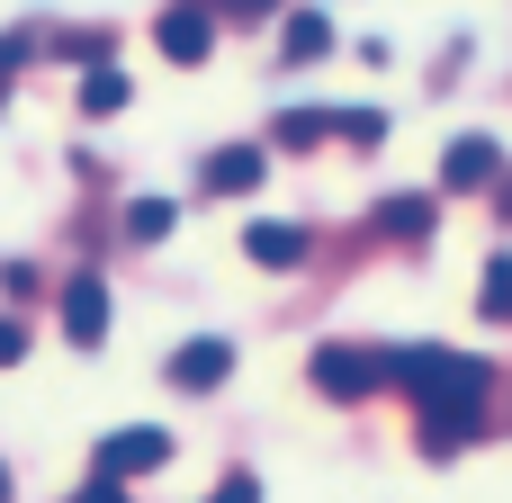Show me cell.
I'll list each match as a JSON object with an SVG mask.
<instances>
[{
    "mask_svg": "<svg viewBox=\"0 0 512 503\" xmlns=\"http://www.w3.org/2000/svg\"><path fill=\"white\" fill-rule=\"evenodd\" d=\"M378 387H405L423 405V450H459L477 441V414H486V387L495 369L477 351H378Z\"/></svg>",
    "mask_w": 512,
    "mask_h": 503,
    "instance_id": "6da1fadb",
    "label": "cell"
},
{
    "mask_svg": "<svg viewBox=\"0 0 512 503\" xmlns=\"http://www.w3.org/2000/svg\"><path fill=\"white\" fill-rule=\"evenodd\" d=\"M171 459V432H153V423H126V432H108L99 441V477H144V468H162Z\"/></svg>",
    "mask_w": 512,
    "mask_h": 503,
    "instance_id": "7a4b0ae2",
    "label": "cell"
},
{
    "mask_svg": "<svg viewBox=\"0 0 512 503\" xmlns=\"http://www.w3.org/2000/svg\"><path fill=\"white\" fill-rule=\"evenodd\" d=\"M315 387H324V396H342V405H351V396H369V387H378V351L324 342V351H315Z\"/></svg>",
    "mask_w": 512,
    "mask_h": 503,
    "instance_id": "3957f363",
    "label": "cell"
},
{
    "mask_svg": "<svg viewBox=\"0 0 512 503\" xmlns=\"http://www.w3.org/2000/svg\"><path fill=\"white\" fill-rule=\"evenodd\" d=\"M225 369H234V342L198 333V342H180V351H171V369H162V378H171V387H189V396H207Z\"/></svg>",
    "mask_w": 512,
    "mask_h": 503,
    "instance_id": "277c9868",
    "label": "cell"
},
{
    "mask_svg": "<svg viewBox=\"0 0 512 503\" xmlns=\"http://www.w3.org/2000/svg\"><path fill=\"white\" fill-rule=\"evenodd\" d=\"M243 252H252L261 270H297V261L315 252V234H306V225H288V216H270V225H243Z\"/></svg>",
    "mask_w": 512,
    "mask_h": 503,
    "instance_id": "5b68a950",
    "label": "cell"
},
{
    "mask_svg": "<svg viewBox=\"0 0 512 503\" xmlns=\"http://www.w3.org/2000/svg\"><path fill=\"white\" fill-rule=\"evenodd\" d=\"M504 171V153H495V135H459L450 153H441V189H486Z\"/></svg>",
    "mask_w": 512,
    "mask_h": 503,
    "instance_id": "8992f818",
    "label": "cell"
},
{
    "mask_svg": "<svg viewBox=\"0 0 512 503\" xmlns=\"http://www.w3.org/2000/svg\"><path fill=\"white\" fill-rule=\"evenodd\" d=\"M63 333H72L81 351L108 342V288H99V279H72V288H63Z\"/></svg>",
    "mask_w": 512,
    "mask_h": 503,
    "instance_id": "52a82bcc",
    "label": "cell"
},
{
    "mask_svg": "<svg viewBox=\"0 0 512 503\" xmlns=\"http://www.w3.org/2000/svg\"><path fill=\"white\" fill-rule=\"evenodd\" d=\"M207 45H216V18L207 9H171L162 18V54L171 63H207Z\"/></svg>",
    "mask_w": 512,
    "mask_h": 503,
    "instance_id": "ba28073f",
    "label": "cell"
},
{
    "mask_svg": "<svg viewBox=\"0 0 512 503\" xmlns=\"http://www.w3.org/2000/svg\"><path fill=\"white\" fill-rule=\"evenodd\" d=\"M261 171H270V162H261L252 144H234V153H216V162H207V189H216V198H234V189H252Z\"/></svg>",
    "mask_w": 512,
    "mask_h": 503,
    "instance_id": "9c48e42d",
    "label": "cell"
},
{
    "mask_svg": "<svg viewBox=\"0 0 512 503\" xmlns=\"http://www.w3.org/2000/svg\"><path fill=\"white\" fill-rule=\"evenodd\" d=\"M324 45H333V18H324V9H297V18H288V63H315Z\"/></svg>",
    "mask_w": 512,
    "mask_h": 503,
    "instance_id": "30bf717a",
    "label": "cell"
},
{
    "mask_svg": "<svg viewBox=\"0 0 512 503\" xmlns=\"http://www.w3.org/2000/svg\"><path fill=\"white\" fill-rule=\"evenodd\" d=\"M171 225H180V207H171V198H135V207H126V234H135V243H162Z\"/></svg>",
    "mask_w": 512,
    "mask_h": 503,
    "instance_id": "8fae6325",
    "label": "cell"
},
{
    "mask_svg": "<svg viewBox=\"0 0 512 503\" xmlns=\"http://www.w3.org/2000/svg\"><path fill=\"white\" fill-rule=\"evenodd\" d=\"M378 225H396L405 243H423V234H432V198H387V207H378Z\"/></svg>",
    "mask_w": 512,
    "mask_h": 503,
    "instance_id": "7c38bea8",
    "label": "cell"
},
{
    "mask_svg": "<svg viewBox=\"0 0 512 503\" xmlns=\"http://www.w3.org/2000/svg\"><path fill=\"white\" fill-rule=\"evenodd\" d=\"M81 108H90V117H108V108H126V72H108V63H99V72L81 81Z\"/></svg>",
    "mask_w": 512,
    "mask_h": 503,
    "instance_id": "4fadbf2b",
    "label": "cell"
},
{
    "mask_svg": "<svg viewBox=\"0 0 512 503\" xmlns=\"http://www.w3.org/2000/svg\"><path fill=\"white\" fill-rule=\"evenodd\" d=\"M324 135H333L324 108H288V117H279V144H324Z\"/></svg>",
    "mask_w": 512,
    "mask_h": 503,
    "instance_id": "5bb4252c",
    "label": "cell"
},
{
    "mask_svg": "<svg viewBox=\"0 0 512 503\" xmlns=\"http://www.w3.org/2000/svg\"><path fill=\"white\" fill-rule=\"evenodd\" d=\"M486 315H512V252H495L486 261V297H477Z\"/></svg>",
    "mask_w": 512,
    "mask_h": 503,
    "instance_id": "9a60e30c",
    "label": "cell"
},
{
    "mask_svg": "<svg viewBox=\"0 0 512 503\" xmlns=\"http://www.w3.org/2000/svg\"><path fill=\"white\" fill-rule=\"evenodd\" d=\"M333 135H351V144H378V135H387V117H378V108H342V117H333Z\"/></svg>",
    "mask_w": 512,
    "mask_h": 503,
    "instance_id": "2e32d148",
    "label": "cell"
},
{
    "mask_svg": "<svg viewBox=\"0 0 512 503\" xmlns=\"http://www.w3.org/2000/svg\"><path fill=\"white\" fill-rule=\"evenodd\" d=\"M18 360H27V333H18V324L0 315V369H18Z\"/></svg>",
    "mask_w": 512,
    "mask_h": 503,
    "instance_id": "e0dca14e",
    "label": "cell"
},
{
    "mask_svg": "<svg viewBox=\"0 0 512 503\" xmlns=\"http://www.w3.org/2000/svg\"><path fill=\"white\" fill-rule=\"evenodd\" d=\"M207 503H261V486H252V477H225V486H216Z\"/></svg>",
    "mask_w": 512,
    "mask_h": 503,
    "instance_id": "ac0fdd59",
    "label": "cell"
},
{
    "mask_svg": "<svg viewBox=\"0 0 512 503\" xmlns=\"http://www.w3.org/2000/svg\"><path fill=\"white\" fill-rule=\"evenodd\" d=\"M72 503H126V486H117V477H90V486H81Z\"/></svg>",
    "mask_w": 512,
    "mask_h": 503,
    "instance_id": "d6986e66",
    "label": "cell"
},
{
    "mask_svg": "<svg viewBox=\"0 0 512 503\" xmlns=\"http://www.w3.org/2000/svg\"><path fill=\"white\" fill-rule=\"evenodd\" d=\"M9 63H18V36H9V45H0V90H9Z\"/></svg>",
    "mask_w": 512,
    "mask_h": 503,
    "instance_id": "ffe728a7",
    "label": "cell"
},
{
    "mask_svg": "<svg viewBox=\"0 0 512 503\" xmlns=\"http://www.w3.org/2000/svg\"><path fill=\"white\" fill-rule=\"evenodd\" d=\"M234 9H243V18H261V9H279V0H234Z\"/></svg>",
    "mask_w": 512,
    "mask_h": 503,
    "instance_id": "44dd1931",
    "label": "cell"
},
{
    "mask_svg": "<svg viewBox=\"0 0 512 503\" xmlns=\"http://www.w3.org/2000/svg\"><path fill=\"white\" fill-rule=\"evenodd\" d=\"M495 198H504V216H512V180H504V189H495Z\"/></svg>",
    "mask_w": 512,
    "mask_h": 503,
    "instance_id": "7402d4cb",
    "label": "cell"
},
{
    "mask_svg": "<svg viewBox=\"0 0 512 503\" xmlns=\"http://www.w3.org/2000/svg\"><path fill=\"white\" fill-rule=\"evenodd\" d=\"M0 503H9V468H0Z\"/></svg>",
    "mask_w": 512,
    "mask_h": 503,
    "instance_id": "603a6c76",
    "label": "cell"
}]
</instances>
